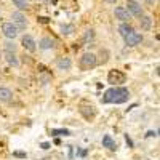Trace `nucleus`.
I'll return each instance as SVG.
<instances>
[{
  "mask_svg": "<svg viewBox=\"0 0 160 160\" xmlns=\"http://www.w3.org/2000/svg\"><path fill=\"white\" fill-rule=\"evenodd\" d=\"M139 24H141V29L149 31V29L152 28V18H151V16H148V15H144V16H141Z\"/></svg>",
  "mask_w": 160,
  "mask_h": 160,
  "instance_id": "ddd939ff",
  "label": "nucleus"
},
{
  "mask_svg": "<svg viewBox=\"0 0 160 160\" xmlns=\"http://www.w3.org/2000/svg\"><path fill=\"white\" fill-rule=\"evenodd\" d=\"M106 2H109V3H115L117 0H106Z\"/></svg>",
  "mask_w": 160,
  "mask_h": 160,
  "instance_id": "c85d7f7f",
  "label": "nucleus"
},
{
  "mask_svg": "<svg viewBox=\"0 0 160 160\" xmlns=\"http://www.w3.org/2000/svg\"><path fill=\"white\" fill-rule=\"evenodd\" d=\"M125 139H127V142H128V146H133V142H131V139H130V138H128V135H127V136H125Z\"/></svg>",
  "mask_w": 160,
  "mask_h": 160,
  "instance_id": "bb28decb",
  "label": "nucleus"
},
{
  "mask_svg": "<svg viewBox=\"0 0 160 160\" xmlns=\"http://www.w3.org/2000/svg\"><path fill=\"white\" fill-rule=\"evenodd\" d=\"M80 112H82V115L85 118H93L96 114L95 108H93L91 104H85V102H82V106H80Z\"/></svg>",
  "mask_w": 160,
  "mask_h": 160,
  "instance_id": "9d476101",
  "label": "nucleus"
},
{
  "mask_svg": "<svg viewBox=\"0 0 160 160\" xmlns=\"http://www.w3.org/2000/svg\"><path fill=\"white\" fill-rule=\"evenodd\" d=\"M98 64V59L93 53H83L82 58H80V69L82 71H90Z\"/></svg>",
  "mask_w": 160,
  "mask_h": 160,
  "instance_id": "f03ea898",
  "label": "nucleus"
},
{
  "mask_svg": "<svg viewBox=\"0 0 160 160\" xmlns=\"http://www.w3.org/2000/svg\"><path fill=\"white\" fill-rule=\"evenodd\" d=\"M115 18L120 19L122 22H128V21L131 19V15L127 11L125 7H117V8H115Z\"/></svg>",
  "mask_w": 160,
  "mask_h": 160,
  "instance_id": "6e6552de",
  "label": "nucleus"
},
{
  "mask_svg": "<svg viewBox=\"0 0 160 160\" xmlns=\"http://www.w3.org/2000/svg\"><path fill=\"white\" fill-rule=\"evenodd\" d=\"M51 135H56V136H68L71 135L69 130H51Z\"/></svg>",
  "mask_w": 160,
  "mask_h": 160,
  "instance_id": "aec40b11",
  "label": "nucleus"
},
{
  "mask_svg": "<svg viewBox=\"0 0 160 160\" xmlns=\"http://www.w3.org/2000/svg\"><path fill=\"white\" fill-rule=\"evenodd\" d=\"M146 2H148L149 5H154V3H155V0H146Z\"/></svg>",
  "mask_w": 160,
  "mask_h": 160,
  "instance_id": "cd10ccee",
  "label": "nucleus"
},
{
  "mask_svg": "<svg viewBox=\"0 0 160 160\" xmlns=\"http://www.w3.org/2000/svg\"><path fill=\"white\" fill-rule=\"evenodd\" d=\"M13 3H15V7H18L19 10H26L29 5H28V0H13Z\"/></svg>",
  "mask_w": 160,
  "mask_h": 160,
  "instance_id": "6ab92c4d",
  "label": "nucleus"
},
{
  "mask_svg": "<svg viewBox=\"0 0 160 160\" xmlns=\"http://www.w3.org/2000/svg\"><path fill=\"white\" fill-rule=\"evenodd\" d=\"M118 32H120V35H122V37H127L128 34L133 32L131 24H128V22H122V24L118 26Z\"/></svg>",
  "mask_w": 160,
  "mask_h": 160,
  "instance_id": "4468645a",
  "label": "nucleus"
},
{
  "mask_svg": "<svg viewBox=\"0 0 160 160\" xmlns=\"http://www.w3.org/2000/svg\"><path fill=\"white\" fill-rule=\"evenodd\" d=\"M3 56H5V61H7L10 66H13V68H18V66H19V61H18L16 55H15L13 51H5Z\"/></svg>",
  "mask_w": 160,
  "mask_h": 160,
  "instance_id": "9b49d317",
  "label": "nucleus"
},
{
  "mask_svg": "<svg viewBox=\"0 0 160 160\" xmlns=\"http://www.w3.org/2000/svg\"><path fill=\"white\" fill-rule=\"evenodd\" d=\"M101 59H102V62H106L109 59V51L108 50H101Z\"/></svg>",
  "mask_w": 160,
  "mask_h": 160,
  "instance_id": "5701e85b",
  "label": "nucleus"
},
{
  "mask_svg": "<svg viewBox=\"0 0 160 160\" xmlns=\"http://www.w3.org/2000/svg\"><path fill=\"white\" fill-rule=\"evenodd\" d=\"M102 146L104 148H108V149H111V151H115V142H114V139L109 136V135H106L104 138H102Z\"/></svg>",
  "mask_w": 160,
  "mask_h": 160,
  "instance_id": "f3484780",
  "label": "nucleus"
},
{
  "mask_svg": "<svg viewBox=\"0 0 160 160\" xmlns=\"http://www.w3.org/2000/svg\"><path fill=\"white\" fill-rule=\"evenodd\" d=\"M123 38H125V43L128 47H136V45H139L142 42V35L138 34V32H135V31H133L131 34H128L127 37H123Z\"/></svg>",
  "mask_w": 160,
  "mask_h": 160,
  "instance_id": "423d86ee",
  "label": "nucleus"
},
{
  "mask_svg": "<svg viewBox=\"0 0 160 160\" xmlns=\"http://www.w3.org/2000/svg\"><path fill=\"white\" fill-rule=\"evenodd\" d=\"M15 157H19V158H26V152H13Z\"/></svg>",
  "mask_w": 160,
  "mask_h": 160,
  "instance_id": "393cba45",
  "label": "nucleus"
},
{
  "mask_svg": "<svg viewBox=\"0 0 160 160\" xmlns=\"http://www.w3.org/2000/svg\"><path fill=\"white\" fill-rule=\"evenodd\" d=\"M21 43H22V47L28 50V51H35V48H37L35 40H34V37H31V35H24L22 40H21Z\"/></svg>",
  "mask_w": 160,
  "mask_h": 160,
  "instance_id": "1a4fd4ad",
  "label": "nucleus"
},
{
  "mask_svg": "<svg viewBox=\"0 0 160 160\" xmlns=\"http://www.w3.org/2000/svg\"><path fill=\"white\" fill-rule=\"evenodd\" d=\"M127 11L130 13L131 16H141V7H139V3L136 2V0H128L127 2Z\"/></svg>",
  "mask_w": 160,
  "mask_h": 160,
  "instance_id": "0eeeda50",
  "label": "nucleus"
},
{
  "mask_svg": "<svg viewBox=\"0 0 160 160\" xmlns=\"http://www.w3.org/2000/svg\"><path fill=\"white\" fill-rule=\"evenodd\" d=\"M38 47L42 48V50H51L53 47H55V42H53L51 38H48V37H43L42 40H40Z\"/></svg>",
  "mask_w": 160,
  "mask_h": 160,
  "instance_id": "2eb2a0df",
  "label": "nucleus"
},
{
  "mask_svg": "<svg viewBox=\"0 0 160 160\" xmlns=\"http://www.w3.org/2000/svg\"><path fill=\"white\" fill-rule=\"evenodd\" d=\"M15 50H16L15 42H7L5 43V51H13V53H15Z\"/></svg>",
  "mask_w": 160,
  "mask_h": 160,
  "instance_id": "4be33fe9",
  "label": "nucleus"
},
{
  "mask_svg": "<svg viewBox=\"0 0 160 160\" xmlns=\"http://www.w3.org/2000/svg\"><path fill=\"white\" fill-rule=\"evenodd\" d=\"M130 98V91L123 87H115V88H111L104 93L102 96V101L104 102H109V104H122L125 101H128Z\"/></svg>",
  "mask_w": 160,
  "mask_h": 160,
  "instance_id": "f257e3e1",
  "label": "nucleus"
},
{
  "mask_svg": "<svg viewBox=\"0 0 160 160\" xmlns=\"http://www.w3.org/2000/svg\"><path fill=\"white\" fill-rule=\"evenodd\" d=\"M48 148H50L48 142H43V144H42V149H48Z\"/></svg>",
  "mask_w": 160,
  "mask_h": 160,
  "instance_id": "a878e982",
  "label": "nucleus"
},
{
  "mask_svg": "<svg viewBox=\"0 0 160 160\" xmlns=\"http://www.w3.org/2000/svg\"><path fill=\"white\" fill-rule=\"evenodd\" d=\"M13 96V93L8 90V88H3V87H0V101H3V102H8Z\"/></svg>",
  "mask_w": 160,
  "mask_h": 160,
  "instance_id": "dca6fc26",
  "label": "nucleus"
},
{
  "mask_svg": "<svg viewBox=\"0 0 160 160\" xmlns=\"http://www.w3.org/2000/svg\"><path fill=\"white\" fill-rule=\"evenodd\" d=\"M125 74L123 72H120V71H109L108 74V82L111 85H120V83H125Z\"/></svg>",
  "mask_w": 160,
  "mask_h": 160,
  "instance_id": "7ed1b4c3",
  "label": "nucleus"
},
{
  "mask_svg": "<svg viewBox=\"0 0 160 160\" xmlns=\"http://www.w3.org/2000/svg\"><path fill=\"white\" fill-rule=\"evenodd\" d=\"M2 32H3V35H5L7 38H10V40H15V38L18 37V34H19V31L16 29V26L13 24V22H3Z\"/></svg>",
  "mask_w": 160,
  "mask_h": 160,
  "instance_id": "39448f33",
  "label": "nucleus"
},
{
  "mask_svg": "<svg viewBox=\"0 0 160 160\" xmlns=\"http://www.w3.org/2000/svg\"><path fill=\"white\" fill-rule=\"evenodd\" d=\"M93 37H95V31H93V29L85 31V35H83V40H85V42H88V40H93Z\"/></svg>",
  "mask_w": 160,
  "mask_h": 160,
  "instance_id": "412c9836",
  "label": "nucleus"
},
{
  "mask_svg": "<svg viewBox=\"0 0 160 160\" xmlns=\"http://www.w3.org/2000/svg\"><path fill=\"white\" fill-rule=\"evenodd\" d=\"M37 19H38V22H43V24H47L50 21V18H47V16H38Z\"/></svg>",
  "mask_w": 160,
  "mask_h": 160,
  "instance_id": "b1692460",
  "label": "nucleus"
},
{
  "mask_svg": "<svg viewBox=\"0 0 160 160\" xmlns=\"http://www.w3.org/2000/svg\"><path fill=\"white\" fill-rule=\"evenodd\" d=\"M74 26L72 24H61V34L62 35H71V34H74Z\"/></svg>",
  "mask_w": 160,
  "mask_h": 160,
  "instance_id": "a211bd4d",
  "label": "nucleus"
},
{
  "mask_svg": "<svg viewBox=\"0 0 160 160\" xmlns=\"http://www.w3.org/2000/svg\"><path fill=\"white\" fill-rule=\"evenodd\" d=\"M58 68L61 69V71H69L71 68H72V61L69 59V58H59L58 59Z\"/></svg>",
  "mask_w": 160,
  "mask_h": 160,
  "instance_id": "f8f14e48",
  "label": "nucleus"
},
{
  "mask_svg": "<svg viewBox=\"0 0 160 160\" xmlns=\"http://www.w3.org/2000/svg\"><path fill=\"white\" fill-rule=\"evenodd\" d=\"M11 19H13V24L16 26L18 31H24L26 28H28V19H26V16L22 15L21 11H15V13H13Z\"/></svg>",
  "mask_w": 160,
  "mask_h": 160,
  "instance_id": "20e7f679",
  "label": "nucleus"
}]
</instances>
